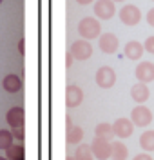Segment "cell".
<instances>
[{
    "label": "cell",
    "instance_id": "cell-6",
    "mask_svg": "<svg viewBox=\"0 0 154 160\" xmlns=\"http://www.w3.org/2000/svg\"><path fill=\"white\" fill-rule=\"evenodd\" d=\"M114 13H116V8H114L113 0H96V4H94V15L100 20L113 18Z\"/></svg>",
    "mask_w": 154,
    "mask_h": 160
},
{
    "label": "cell",
    "instance_id": "cell-31",
    "mask_svg": "<svg viewBox=\"0 0 154 160\" xmlns=\"http://www.w3.org/2000/svg\"><path fill=\"white\" fill-rule=\"evenodd\" d=\"M0 160H7V158H6V157H0Z\"/></svg>",
    "mask_w": 154,
    "mask_h": 160
},
{
    "label": "cell",
    "instance_id": "cell-19",
    "mask_svg": "<svg viewBox=\"0 0 154 160\" xmlns=\"http://www.w3.org/2000/svg\"><path fill=\"white\" fill-rule=\"evenodd\" d=\"M6 158L7 160H24L26 158V148L24 144H13L9 149H6Z\"/></svg>",
    "mask_w": 154,
    "mask_h": 160
},
{
    "label": "cell",
    "instance_id": "cell-13",
    "mask_svg": "<svg viewBox=\"0 0 154 160\" xmlns=\"http://www.w3.org/2000/svg\"><path fill=\"white\" fill-rule=\"evenodd\" d=\"M149 97H151V91L147 88V84H143V82H138V84H134L133 88H131V98L138 106H142L143 102H147Z\"/></svg>",
    "mask_w": 154,
    "mask_h": 160
},
{
    "label": "cell",
    "instance_id": "cell-5",
    "mask_svg": "<svg viewBox=\"0 0 154 160\" xmlns=\"http://www.w3.org/2000/svg\"><path fill=\"white\" fill-rule=\"evenodd\" d=\"M120 20L125 26H136L142 20V11L136 6H133V4H127V6H123L120 9Z\"/></svg>",
    "mask_w": 154,
    "mask_h": 160
},
{
    "label": "cell",
    "instance_id": "cell-18",
    "mask_svg": "<svg viewBox=\"0 0 154 160\" xmlns=\"http://www.w3.org/2000/svg\"><path fill=\"white\" fill-rule=\"evenodd\" d=\"M74 158L76 160H92L94 155H92V149H91V144H78L76 149H74Z\"/></svg>",
    "mask_w": 154,
    "mask_h": 160
},
{
    "label": "cell",
    "instance_id": "cell-2",
    "mask_svg": "<svg viewBox=\"0 0 154 160\" xmlns=\"http://www.w3.org/2000/svg\"><path fill=\"white\" fill-rule=\"evenodd\" d=\"M131 120H133L134 126H138V128H147L152 122V113H151L149 108H145L142 104V106H136L131 111Z\"/></svg>",
    "mask_w": 154,
    "mask_h": 160
},
{
    "label": "cell",
    "instance_id": "cell-28",
    "mask_svg": "<svg viewBox=\"0 0 154 160\" xmlns=\"http://www.w3.org/2000/svg\"><path fill=\"white\" fill-rule=\"evenodd\" d=\"M18 51H20V55H24V51H26V44H24V40L18 42Z\"/></svg>",
    "mask_w": 154,
    "mask_h": 160
},
{
    "label": "cell",
    "instance_id": "cell-10",
    "mask_svg": "<svg viewBox=\"0 0 154 160\" xmlns=\"http://www.w3.org/2000/svg\"><path fill=\"white\" fill-rule=\"evenodd\" d=\"M82 102H83V91L74 84L67 86V89H65V106L67 108H78Z\"/></svg>",
    "mask_w": 154,
    "mask_h": 160
},
{
    "label": "cell",
    "instance_id": "cell-26",
    "mask_svg": "<svg viewBox=\"0 0 154 160\" xmlns=\"http://www.w3.org/2000/svg\"><path fill=\"white\" fill-rule=\"evenodd\" d=\"M133 160H152L151 155H147V153H140V155H136Z\"/></svg>",
    "mask_w": 154,
    "mask_h": 160
},
{
    "label": "cell",
    "instance_id": "cell-25",
    "mask_svg": "<svg viewBox=\"0 0 154 160\" xmlns=\"http://www.w3.org/2000/svg\"><path fill=\"white\" fill-rule=\"evenodd\" d=\"M147 24L154 28V8H152L151 11H149V13H147Z\"/></svg>",
    "mask_w": 154,
    "mask_h": 160
},
{
    "label": "cell",
    "instance_id": "cell-15",
    "mask_svg": "<svg viewBox=\"0 0 154 160\" xmlns=\"http://www.w3.org/2000/svg\"><path fill=\"white\" fill-rule=\"evenodd\" d=\"M129 157V149L123 142H118V140H113L111 142V158L113 160H127Z\"/></svg>",
    "mask_w": 154,
    "mask_h": 160
},
{
    "label": "cell",
    "instance_id": "cell-12",
    "mask_svg": "<svg viewBox=\"0 0 154 160\" xmlns=\"http://www.w3.org/2000/svg\"><path fill=\"white\" fill-rule=\"evenodd\" d=\"M134 73H136L138 82H143V84L152 82L154 80V64L152 62H140Z\"/></svg>",
    "mask_w": 154,
    "mask_h": 160
},
{
    "label": "cell",
    "instance_id": "cell-9",
    "mask_svg": "<svg viewBox=\"0 0 154 160\" xmlns=\"http://www.w3.org/2000/svg\"><path fill=\"white\" fill-rule=\"evenodd\" d=\"M113 129H114V137H118V138H129L134 131V124L131 118H118L113 124Z\"/></svg>",
    "mask_w": 154,
    "mask_h": 160
},
{
    "label": "cell",
    "instance_id": "cell-32",
    "mask_svg": "<svg viewBox=\"0 0 154 160\" xmlns=\"http://www.w3.org/2000/svg\"><path fill=\"white\" fill-rule=\"evenodd\" d=\"M113 2H123V0H113Z\"/></svg>",
    "mask_w": 154,
    "mask_h": 160
},
{
    "label": "cell",
    "instance_id": "cell-23",
    "mask_svg": "<svg viewBox=\"0 0 154 160\" xmlns=\"http://www.w3.org/2000/svg\"><path fill=\"white\" fill-rule=\"evenodd\" d=\"M11 133H13L15 140H24L26 138V129H24V128H15V129H11Z\"/></svg>",
    "mask_w": 154,
    "mask_h": 160
},
{
    "label": "cell",
    "instance_id": "cell-21",
    "mask_svg": "<svg viewBox=\"0 0 154 160\" xmlns=\"http://www.w3.org/2000/svg\"><path fill=\"white\" fill-rule=\"evenodd\" d=\"M140 146L145 151H154V131H143L140 137Z\"/></svg>",
    "mask_w": 154,
    "mask_h": 160
},
{
    "label": "cell",
    "instance_id": "cell-17",
    "mask_svg": "<svg viewBox=\"0 0 154 160\" xmlns=\"http://www.w3.org/2000/svg\"><path fill=\"white\" fill-rule=\"evenodd\" d=\"M94 135H96V138H102V140H113L114 138V129L111 124H105V122H102V124H98L96 126V129H94Z\"/></svg>",
    "mask_w": 154,
    "mask_h": 160
},
{
    "label": "cell",
    "instance_id": "cell-29",
    "mask_svg": "<svg viewBox=\"0 0 154 160\" xmlns=\"http://www.w3.org/2000/svg\"><path fill=\"white\" fill-rule=\"evenodd\" d=\"M78 4H82V6H87V4H91V2H94V0H76Z\"/></svg>",
    "mask_w": 154,
    "mask_h": 160
},
{
    "label": "cell",
    "instance_id": "cell-14",
    "mask_svg": "<svg viewBox=\"0 0 154 160\" xmlns=\"http://www.w3.org/2000/svg\"><path fill=\"white\" fill-rule=\"evenodd\" d=\"M143 53H145L143 44H140V42H136V40L127 42L125 48H123V55H125L129 60H140L142 57H143Z\"/></svg>",
    "mask_w": 154,
    "mask_h": 160
},
{
    "label": "cell",
    "instance_id": "cell-27",
    "mask_svg": "<svg viewBox=\"0 0 154 160\" xmlns=\"http://www.w3.org/2000/svg\"><path fill=\"white\" fill-rule=\"evenodd\" d=\"M72 60H74V57H72L71 53H67V55H65V66H67V68H71Z\"/></svg>",
    "mask_w": 154,
    "mask_h": 160
},
{
    "label": "cell",
    "instance_id": "cell-20",
    "mask_svg": "<svg viewBox=\"0 0 154 160\" xmlns=\"http://www.w3.org/2000/svg\"><path fill=\"white\" fill-rule=\"evenodd\" d=\"M67 144H82L83 140V129L78 128V126H72L67 129Z\"/></svg>",
    "mask_w": 154,
    "mask_h": 160
},
{
    "label": "cell",
    "instance_id": "cell-22",
    "mask_svg": "<svg viewBox=\"0 0 154 160\" xmlns=\"http://www.w3.org/2000/svg\"><path fill=\"white\" fill-rule=\"evenodd\" d=\"M15 144V137H13V133L7 129H0V149H9L11 146Z\"/></svg>",
    "mask_w": 154,
    "mask_h": 160
},
{
    "label": "cell",
    "instance_id": "cell-8",
    "mask_svg": "<svg viewBox=\"0 0 154 160\" xmlns=\"http://www.w3.org/2000/svg\"><path fill=\"white\" fill-rule=\"evenodd\" d=\"M91 149H92L94 158H98V160L111 158V142H107V140L94 138L92 140V144H91Z\"/></svg>",
    "mask_w": 154,
    "mask_h": 160
},
{
    "label": "cell",
    "instance_id": "cell-1",
    "mask_svg": "<svg viewBox=\"0 0 154 160\" xmlns=\"http://www.w3.org/2000/svg\"><path fill=\"white\" fill-rule=\"evenodd\" d=\"M78 33H80V37L83 40H92L102 35V24L94 17H85L78 24Z\"/></svg>",
    "mask_w": 154,
    "mask_h": 160
},
{
    "label": "cell",
    "instance_id": "cell-30",
    "mask_svg": "<svg viewBox=\"0 0 154 160\" xmlns=\"http://www.w3.org/2000/svg\"><path fill=\"white\" fill-rule=\"evenodd\" d=\"M65 160H76V158H74V155H69V157H67Z\"/></svg>",
    "mask_w": 154,
    "mask_h": 160
},
{
    "label": "cell",
    "instance_id": "cell-7",
    "mask_svg": "<svg viewBox=\"0 0 154 160\" xmlns=\"http://www.w3.org/2000/svg\"><path fill=\"white\" fill-rule=\"evenodd\" d=\"M118 38H116V35H113V33H102L100 35V40H98V48H100V51L102 53H105V55H113V53H116L118 51Z\"/></svg>",
    "mask_w": 154,
    "mask_h": 160
},
{
    "label": "cell",
    "instance_id": "cell-24",
    "mask_svg": "<svg viewBox=\"0 0 154 160\" xmlns=\"http://www.w3.org/2000/svg\"><path fill=\"white\" fill-rule=\"evenodd\" d=\"M143 48H145V53H151V55H154V37H149V38L145 40Z\"/></svg>",
    "mask_w": 154,
    "mask_h": 160
},
{
    "label": "cell",
    "instance_id": "cell-4",
    "mask_svg": "<svg viewBox=\"0 0 154 160\" xmlns=\"http://www.w3.org/2000/svg\"><path fill=\"white\" fill-rule=\"evenodd\" d=\"M69 53L76 60H87V58H91V55H92V46L89 40H83V38L76 40V42H72Z\"/></svg>",
    "mask_w": 154,
    "mask_h": 160
},
{
    "label": "cell",
    "instance_id": "cell-16",
    "mask_svg": "<svg viewBox=\"0 0 154 160\" xmlns=\"http://www.w3.org/2000/svg\"><path fill=\"white\" fill-rule=\"evenodd\" d=\"M2 86L7 93H18L22 89V80L18 75H7L2 80Z\"/></svg>",
    "mask_w": 154,
    "mask_h": 160
},
{
    "label": "cell",
    "instance_id": "cell-3",
    "mask_svg": "<svg viewBox=\"0 0 154 160\" xmlns=\"http://www.w3.org/2000/svg\"><path fill=\"white\" fill-rule=\"evenodd\" d=\"M96 84L102 88V89H109V88H113L114 84H116V73H114L113 68H109V66H102L100 69L96 71Z\"/></svg>",
    "mask_w": 154,
    "mask_h": 160
},
{
    "label": "cell",
    "instance_id": "cell-33",
    "mask_svg": "<svg viewBox=\"0 0 154 160\" xmlns=\"http://www.w3.org/2000/svg\"><path fill=\"white\" fill-rule=\"evenodd\" d=\"M0 4H2V0H0Z\"/></svg>",
    "mask_w": 154,
    "mask_h": 160
},
{
    "label": "cell",
    "instance_id": "cell-11",
    "mask_svg": "<svg viewBox=\"0 0 154 160\" xmlns=\"http://www.w3.org/2000/svg\"><path fill=\"white\" fill-rule=\"evenodd\" d=\"M6 120H7V124L13 129L15 128H24V124H26V111H24V108H20V106L11 108L7 111V115H6Z\"/></svg>",
    "mask_w": 154,
    "mask_h": 160
}]
</instances>
